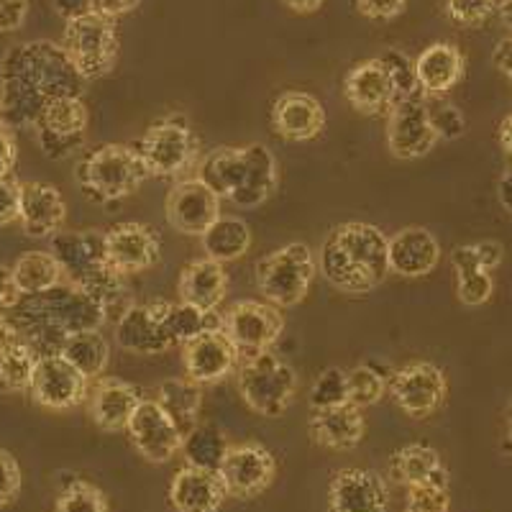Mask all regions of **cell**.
I'll return each instance as SVG.
<instances>
[{
	"instance_id": "24",
	"label": "cell",
	"mask_w": 512,
	"mask_h": 512,
	"mask_svg": "<svg viewBox=\"0 0 512 512\" xmlns=\"http://www.w3.org/2000/svg\"><path fill=\"white\" fill-rule=\"evenodd\" d=\"M344 95L351 108L364 116L390 111L395 103V82L382 57L351 67L344 80Z\"/></svg>"
},
{
	"instance_id": "60",
	"label": "cell",
	"mask_w": 512,
	"mask_h": 512,
	"mask_svg": "<svg viewBox=\"0 0 512 512\" xmlns=\"http://www.w3.org/2000/svg\"><path fill=\"white\" fill-rule=\"evenodd\" d=\"M282 3L297 13H313L323 6V0H282Z\"/></svg>"
},
{
	"instance_id": "51",
	"label": "cell",
	"mask_w": 512,
	"mask_h": 512,
	"mask_svg": "<svg viewBox=\"0 0 512 512\" xmlns=\"http://www.w3.org/2000/svg\"><path fill=\"white\" fill-rule=\"evenodd\" d=\"M359 13L372 21H390L408 8V0H356Z\"/></svg>"
},
{
	"instance_id": "64",
	"label": "cell",
	"mask_w": 512,
	"mask_h": 512,
	"mask_svg": "<svg viewBox=\"0 0 512 512\" xmlns=\"http://www.w3.org/2000/svg\"><path fill=\"white\" fill-rule=\"evenodd\" d=\"M0 118H3V100H0Z\"/></svg>"
},
{
	"instance_id": "50",
	"label": "cell",
	"mask_w": 512,
	"mask_h": 512,
	"mask_svg": "<svg viewBox=\"0 0 512 512\" xmlns=\"http://www.w3.org/2000/svg\"><path fill=\"white\" fill-rule=\"evenodd\" d=\"M21 213V182L13 175H0V226H11Z\"/></svg>"
},
{
	"instance_id": "17",
	"label": "cell",
	"mask_w": 512,
	"mask_h": 512,
	"mask_svg": "<svg viewBox=\"0 0 512 512\" xmlns=\"http://www.w3.org/2000/svg\"><path fill=\"white\" fill-rule=\"evenodd\" d=\"M108 264L123 277L146 272L162 259L159 233L146 223H118L105 231Z\"/></svg>"
},
{
	"instance_id": "20",
	"label": "cell",
	"mask_w": 512,
	"mask_h": 512,
	"mask_svg": "<svg viewBox=\"0 0 512 512\" xmlns=\"http://www.w3.org/2000/svg\"><path fill=\"white\" fill-rule=\"evenodd\" d=\"M182 359H185L187 377L198 384L223 382L233 369L239 367V354L221 326L187 341L182 346Z\"/></svg>"
},
{
	"instance_id": "54",
	"label": "cell",
	"mask_w": 512,
	"mask_h": 512,
	"mask_svg": "<svg viewBox=\"0 0 512 512\" xmlns=\"http://www.w3.org/2000/svg\"><path fill=\"white\" fill-rule=\"evenodd\" d=\"M139 3L141 0H93V13L108 18V21H116L118 16L136 11Z\"/></svg>"
},
{
	"instance_id": "39",
	"label": "cell",
	"mask_w": 512,
	"mask_h": 512,
	"mask_svg": "<svg viewBox=\"0 0 512 512\" xmlns=\"http://www.w3.org/2000/svg\"><path fill=\"white\" fill-rule=\"evenodd\" d=\"M228 446L223 431L213 423H198L182 438V454H185L187 464L198 466V469H208V472H218L223 464Z\"/></svg>"
},
{
	"instance_id": "1",
	"label": "cell",
	"mask_w": 512,
	"mask_h": 512,
	"mask_svg": "<svg viewBox=\"0 0 512 512\" xmlns=\"http://www.w3.org/2000/svg\"><path fill=\"white\" fill-rule=\"evenodd\" d=\"M82 77L52 41L18 44L0 62V100L8 128H29L41 108L62 95H80Z\"/></svg>"
},
{
	"instance_id": "2",
	"label": "cell",
	"mask_w": 512,
	"mask_h": 512,
	"mask_svg": "<svg viewBox=\"0 0 512 512\" xmlns=\"http://www.w3.org/2000/svg\"><path fill=\"white\" fill-rule=\"evenodd\" d=\"M6 318L16 326L21 341L36 351V356L59 354L72 333L93 331L108 320L93 297L70 282H62L39 295H21L18 303L6 310Z\"/></svg>"
},
{
	"instance_id": "8",
	"label": "cell",
	"mask_w": 512,
	"mask_h": 512,
	"mask_svg": "<svg viewBox=\"0 0 512 512\" xmlns=\"http://www.w3.org/2000/svg\"><path fill=\"white\" fill-rule=\"evenodd\" d=\"M236 384H239L241 400L256 415L280 418L295 400L297 374L280 356H274L272 351H264V354L241 361Z\"/></svg>"
},
{
	"instance_id": "38",
	"label": "cell",
	"mask_w": 512,
	"mask_h": 512,
	"mask_svg": "<svg viewBox=\"0 0 512 512\" xmlns=\"http://www.w3.org/2000/svg\"><path fill=\"white\" fill-rule=\"evenodd\" d=\"M200 244L208 259H216L221 264L236 262L249 251L251 231L241 218L221 216L200 236Z\"/></svg>"
},
{
	"instance_id": "30",
	"label": "cell",
	"mask_w": 512,
	"mask_h": 512,
	"mask_svg": "<svg viewBox=\"0 0 512 512\" xmlns=\"http://www.w3.org/2000/svg\"><path fill=\"white\" fill-rule=\"evenodd\" d=\"M228 272L216 259H195L180 272L177 295L182 303H190L200 310L216 313L218 305L226 300Z\"/></svg>"
},
{
	"instance_id": "7",
	"label": "cell",
	"mask_w": 512,
	"mask_h": 512,
	"mask_svg": "<svg viewBox=\"0 0 512 512\" xmlns=\"http://www.w3.org/2000/svg\"><path fill=\"white\" fill-rule=\"evenodd\" d=\"M136 152L149 175L169 180L198 167L200 139L185 116L172 113L146 128Z\"/></svg>"
},
{
	"instance_id": "26",
	"label": "cell",
	"mask_w": 512,
	"mask_h": 512,
	"mask_svg": "<svg viewBox=\"0 0 512 512\" xmlns=\"http://www.w3.org/2000/svg\"><path fill=\"white\" fill-rule=\"evenodd\" d=\"M272 128L285 141H310L326 128V108L313 95L290 90L274 100Z\"/></svg>"
},
{
	"instance_id": "13",
	"label": "cell",
	"mask_w": 512,
	"mask_h": 512,
	"mask_svg": "<svg viewBox=\"0 0 512 512\" xmlns=\"http://www.w3.org/2000/svg\"><path fill=\"white\" fill-rule=\"evenodd\" d=\"M274 474H277V461L262 443L228 446L221 469H218L226 495L236 500H254L267 492L269 484L274 482Z\"/></svg>"
},
{
	"instance_id": "44",
	"label": "cell",
	"mask_w": 512,
	"mask_h": 512,
	"mask_svg": "<svg viewBox=\"0 0 512 512\" xmlns=\"http://www.w3.org/2000/svg\"><path fill=\"white\" fill-rule=\"evenodd\" d=\"M384 392H387V379L372 364H361L349 372V402L354 408H369L377 400H382Z\"/></svg>"
},
{
	"instance_id": "52",
	"label": "cell",
	"mask_w": 512,
	"mask_h": 512,
	"mask_svg": "<svg viewBox=\"0 0 512 512\" xmlns=\"http://www.w3.org/2000/svg\"><path fill=\"white\" fill-rule=\"evenodd\" d=\"M29 0H0V34H13L26 24Z\"/></svg>"
},
{
	"instance_id": "48",
	"label": "cell",
	"mask_w": 512,
	"mask_h": 512,
	"mask_svg": "<svg viewBox=\"0 0 512 512\" xmlns=\"http://www.w3.org/2000/svg\"><path fill=\"white\" fill-rule=\"evenodd\" d=\"M428 116H431V126L436 131L438 141H456L464 136L466 118L456 105L448 103H433L428 100Z\"/></svg>"
},
{
	"instance_id": "47",
	"label": "cell",
	"mask_w": 512,
	"mask_h": 512,
	"mask_svg": "<svg viewBox=\"0 0 512 512\" xmlns=\"http://www.w3.org/2000/svg\"><path fill=\"white\" fill-rule=\"evenodd\" d=\"M451 495L448 487L436 484H413L405 495V512H448Z\"/></svg>"
},
{
	"instance_id": "42",
	"label": "cell",
	"mask_w": 512,
	"mask_h": 512,
	"mask_svg": "<svg viewBox=\"0 0 512 512\" xmlns=\"http://www.w3.org/2000/svg\"><path fill=\"white\" fill-rule=\"evenodd\" d=\"M54 512H111V507H108V497L103 495V489L85 479H75L59 492Z\"/></svg>"
},
{
	"instance_id": "35",
	"label": "cell",
	"mask_w": 512,
	"mask_h": 512,
	"mask_svg": "<svg viewBox=\"0 0 512 512\" xmlns=\"http://www.w3.org/2000/svg\"><path fill=\"white\" fill-rule=\"evenodd\" d=\"M451 264H454L456 272V295L464 305L469 308H479L492 297L495 292V280H492V272L479 264V256L474 251V244L456 246L451 251Z\"/></svg>"
},
{
	"instance_id": "29",
	"label": "cell",
	"mask_w": 512,
	"mask_h": 512,
	"mask_svg": "<svg viewBox=\"0 0 512 512\" xmlns=\"http://www.w3.org/2000/svg\"><path fill=\"white\" fill-rule=\"evenodd\" d=\"M464 54L456 44L436 41L415 59V77L425 98H443L464 77Z\"/></svg>"
},
{
	"instance_id": "21",
	"label": "cell",
	"mask_w": 512,
	"mask_h": 512,
	"mask_svg": "<svg viewBox=\"0 0 512 512\" xmlns=\"http://www.w3.org/2000/svg\"><path fill=\"white\" fill-rule=\"evenodd\" d=\"M387 482L369 469H341L328 487V512H387Z\"/></svg>"
},
{
	"instance_id": "15",
	"label": "cell",
	"mask_w": 512,
	"mask_h": 512,
	"mask_svg": "<svg viewBox=\"0 0 512 512\" xmlns=\"http://www.w3.org/2000/svg\"><path fill=\"white\" fill-rule=\"evenodd\" d=\"M438 144L428 116V98L423 93L397 100L387 118V146L397 159H420Z\"/></svg>"
},
{
	"instance_id": "10",
	"label": "cell",
	"mask_w": 512,
	"mask_h": 512,
	"mask_svg": "<svg viewBox=\"0 0 512 512\" xmlns=\"http://www.w3.org/2000/svg\"><path fill=\"white\" fill-rule=\"evenodd\" d=\"M90 113L80 95L49 100L34 121L36 141L49 159H67L80 152L88 139Z\"/></svg>"
},
{
	"instance_id": "36",
	"label": "cell",
	"mask_w": 512,
	"mask_h": 512,
	"mask_svg": "<svg viewBox=\"0 0 512 512\" xmlns=\"http://www.w3.org/2000/svg\"><path fill=\"white\" fill-rule=\"evenodd\" d=\"M11 274L18 295H39L64 282L62 267L52 251H24L11 267Z\"/></svg>"
},
{
	"instance_id": "53",
	"label": "cell",
	"mask_w": 512,
	"mask_h": 512,
	"mask_svg": "<svg viewBox=\"0 0 512 512\" xmlns=\"http://www.w3.org/2000/svg\"><path fill=\"white\" fill-rule=\"evenodd\" d=\"M18 159V146L13 139L11 128L0 121V175H11Z\"/></svg>"
},
{
	"instance_id": "62",
	"label": "cell",
	"mask_w": 512,
	"mask_h": 512,
	"mask_svg": "<svg viewBox=\"0 0 512 512\" xmlns=\"http://www.w3.org/2000/svg\"><path fill=\"white\" fill-rule=\"evenodd\" d=\"M497 13H500L502 24L512 31V0H502V3H497Z\"/></svg>"
},
{
	"instance_id": "32",
	"label": "cell",
	"mask_w": 512,
	"mask_h": 512,
	"mask_svg": "<svg viewBox=\"0 0 512 512\" xmlns=\"http://www.w3.org/2000/svg\"><path fill=\"white\" fill-rule=\"evenodd\" d=\"M390 474L395 482L413 487V484H436L448 487V469L436 448L425 443H410L390 456Z\"/></svg>"
},
{
	"instance_id": "11",
	"label": "cell",
	"mask_w": 512,
	"mask_h": 512,
	"mask_svg": "<svg viewBox=\"0 0 512 512\" xmlns=\"http://www.w3.org/2000/svg\"><path fill=\"white\" fill-rule=\"evenodd\" d=\"M221 328L233 344L239 361L251 359L256 354L272 349L285 331V318L280 308L259 300H244L221 315Z\"/></svg>"
},
{
	"instance_id": "23",
	"label": "cell",
	"mask_w": 512,
	"mask_h": 512,
	"mask_svg": "<svg viewBox=\"0 0 512 512\" xmlns=\"http://www.w3.org/2000/svg\"><path fill=\"white\" fill-rule=\"evenodd\" d=\"M387 262H390V274L397 277H408V280L428 277L441 262V244L428 228H402L387 239Z\"/></svg>"
},
{
	"instance_id": "19",
	"label": "cell",
	"mask_w": 512,
	"mask_h": 512,
	"mask_svg": "<svg viewBox=\"0 0 512 512\" xmlns=\"http://www.w3.org/2000/svg\"><path fill=\"white\" fill-rule=\"evenodd\" d=\"M169 300L136 305L131 303L116 320V344L131 354L157 356L172 349V341L164 328Z\"/></svg>"
},
{
	"instance_id": "22",
	"label": "cell",
	"mask_w": 512,
	"mask_h": 512,
	"mask_svg": "<svg viewBox=\"0 0 512 512\" xmlns=\"http://www.w3.org/2000/svg\"><path fill=\"white\" fill-rule=\"evenodd\" d=\"M144 400V392L136 384L118 377H100L88 392L90 418L105 433L126 431L128 420Z\"/></svg>"
},
{
	"instance_id": "27",
	"label": "cell",
	"mask_w": 512,
	"mask_h": 512,
	"mask_svg": "<svg viewBox=\"0 0 512 512\" xmlns=\"http://www.w3.org/2000/svg\"><path fill=\"white\" fill-rule=\"evenodd\" d=\"M226 497L218 472L190 464L182 466L169 484V505L175 512H221Z\"/></svg>"
},
{
	"instance_id": "61",
	"label": "cell",
	"mask_w": 512,
	"mask_h": 512,
	"mask_svg": "<svg viewBox=\"0 0 512 512\" xmlns=\"http://www.w3.org/2000/svg\"><path fill=\"white\" fill-rule=\"evenodd\" d=\"M500 144L512 159V113H510V116L502 118V123H500Z\"/></svg>"
},
{
	"instance_id": "6",
	"label": "cell",
	"mask_w": 512,
	"mask_h": 512,
	"mask_svg": "<svg viewBox=\"0 0 512 512\" xmlns=\"http://www.w3.org/2000/svg\"><path fill=\"white\" fill-rule=\"evenodd\" d=\"M315 277V256L308 244L292 241L256 264V290L274 308H295L305 300Z\"/></svg>"
},
{
	"instance_id": "3",
	"label": "cell",
	"mask_w": 512,
	"mask_h": 512,
	"mask_svg": "<svg viewBox=\"0 0 512 512\" xmlns=\"http://www.w3.org/2000/svg\"><path fill=\"white\" fill-rule=\"evenodd\" d=\"M320 272L344 295L374 292L390 274L387 236L372 223L336 226L320 249Z\"/></svg>"
},
{
	"instance_id": "5",
	"label": "cell",
	"mask_w": 512,
	"mask_h": 512,
	"mask_svg": "<svg viewBox=\"0 0 512 512\" xmlns=\"http://www.w3.org/2000/svg\"><path fill=\"white\" fill-rule=\"evenodd\" d=\"M149 177L139 152L126 144H105L77 164V185L98 203H118L134 195Z\"/></svg>"
},
{
	"instance_id": "59",
	"label": "cell",
	"mask_w": 512,
	"mask_h": 512,
	"mask_svg": "<svg viewBox=\"0 0 512 512\" xmlns=\"http://www.w3.org/2000/svg\"><path fill=\"white\" fill-rule=\"evenodd\" d=\"M497 198H500V205L512 216V162L507 164L505 172H502L500 182H497Z\"/></svg>"
},
{
	"instance_id": "16",
	"label": "cell",
	"mask_w": 512,
	"mask_h": 512,
	"mask_svg": "<svg viewBox=\"0 0 512 512\" xmlns=\"http://www.w3.org/2000/svg\"><path fill=\"white\" fill-rule=\"evenodd\" d=\"M169 226L185 236H203L221 218V198L198 177L177 182L164 203Z\"/></svg>"
},
{
	"instance_id": "41",
	"label": "cell",
	"mask_w": 512,
	"mask_h": 512,
	"mask_svg": "<svg viewBox=\"0 0 512 512\" xmlns=\"http://www.w3.org/2000/svg\"><path fill=\"white\" fill-rule=\"evenodd\" d=\"M36 351L24 341L0 349V390L8 395H21L29 392L31 379L36 369Z\"/></svg>"
},
{
	"instance_id": "31",
	"label": "cell",
	"mask_w": 512,
	"mask_h": 512,
	"mask_svg": "<svg viewBox=\"0 0 512 512\" xmlns=\"http://www.w3.org/2000/svg\"><path fill=\"white\" fill-rule=\"evenodd\" d=\"M244 152V180H241L239 190L233 192L231 203L239 205V208H256L274 195V190L280 185V169H277V159H274L269 146L249 144L244 146Z\"/></svg>"
},
{
	"instance_id": "56",
	"label": "cell",
	"mask_w": 512,
	"mask_h": 512,
	"mask_svg": "<svg viewBox=\"0 0 512 512\" xmlns=\"http://www.w3.org/2000/svg\"><path fill=\"white\" fill-rule=\"evenodd\" d=\"M52 6L64 21H75L93 13V0H52Z\"/></svg>"
},
{
	"instance_id": "9",
	"label": "cell",
	"mask_w": 512,
	"mask_h": 512,
	"mask_svg": "<svg viewBox=\"0 0 512 512\" xmlns=\"http://www.w3.org/2000/svg\"><path fill=\"white\" fill-rule=\"evenodd\" d=\"M62 49L82 80H98L116 67L118 31L113 21L90 13L67 21Z\"/></svg>"
},
{
	"instance_id": "14",
	"label": "cell",
	"mask_w": 512,
	"mask_h": 512,
	"mask_svg": "<svg viewBox=\"0 0 512 512\" xmlns=\"http://www.w3.org/2000/svg\"><path fill=\"white\" fill-rule=\"evenodd\" d=\"M90 379L77 372L70 361L59 354H47L36 359L34 379L29 395L36 405L47 410H70L88 400Z\"/></svg>"
},
{
	"instance_id": "55",
	"label": "cell",
	"mask_w": 512,
	"mask_h": 512,
	"mask_svg": "<svg viewBox=\"0 0 512 512\" xmlns=\"http://www.w3.org/2000/svg\"><path fill=\"white\" fill-rule=\"evenodd\" d=\"M474 251H477L479 256V264H482L487 272L500 267L502 256H505V249H502L500 241H479V244H474Z\"/></svg>"
},
{
	"instance_id": "28",
	"label": "cell",
	"mask_w": 512,
	"mask_h": 512,
	"mask_svg": "<svg viewBox=\"0 0 512 512\" xmlns=\"http://www.w3.org/2000/svg\"><path fill=\"white\" fill-rule=\"evenodd\" d=\"M308 433L318 446L331 451H351L367 436V420L351 402L338 408L313 410L308 418Z\"/></svg>"
},
{
	"instance_id": "63",
	"label": "cell",
	"mask_w": 512,
	"mask_h": 512,
	"mask_svg": "<svg viewBox=\"0 0 512 512\" xmlns=\"http://www.w3.org/2000/svg\"><path fill=\"white\" fill-rule=\"evenodd\" d=\"M507 418H510V423H507V436L505 441H502V451H505L507 456H512V402H510V410H507Z\"/></svg>"
},
{
	"instance_id": "46",
	"label": "cell",
	"mask_w": 512,
	"mask_h": 512,
	"mask_svg": "<svg viewBox=\"0 0 512 512\" xmlns=\"http://www.w3.org/2000/svg\"><path fill=\"white\" fill-rule=\"evenodd\" d=\"M443 11L459 26H482L497 13V0H443Z\"/></svg>"
},
{
	"instance_id": "58",
	"label": "cell",
	"mask_w": 512,
	"mask_h": 512,
	"mask_svg": "<svg viewBox=\"0 0 512 512\" xmlns=\"http://www.w3.org/2000/svg\"><path fill=\"white\" fill-rule=\"evenodd\" d=\"M492 64H495V70L512 85V36H507V39H502L497 44L495 52H492Z\"/></svg>"
},
{
	"instance_id": "57",
	"label": "cell",
	"mask_w": 512,
	"mask_h": 512,
	"mask_svg": "<svg viewBox=\"0 0 512 512\" xmlns=\"http://www.w3.org/2000/svg\"><path fill=\"white\" fill-rule=\"evenodd\" d=\"M18 290L16 285H13V274H11V267H6V264H0V313H6V310H11L13 305L18 303Z\"/></svg>"
},
{
	"instance_id": "33",
	"label": "cell",
	"mask_w": 512,
	"mask_h": 512,
	"mask_svg": "<svg viewBox=\"0 0 512 512\" xmlns=\"http://www.w3.org/2000/svg\"><path fill=\"white\" fill-rule=\"evenodd\" d=\"M159 408L169 415V420L180 428L182 436L200 423L203 408V384L192 382L190 377H169L157 390Z\"/></svg>"
},
{
	"instance_id": "34",
	"label": "cell",
	"mask_w": 512,
	"mask_h": 512,
	"mask_svg": "<svg viewBox=\"0 0 512 512\" xmlns=\"http://www.w3.org/2000/svg\"><path fill=\"white\" fill-rule=\"evenodd\" d=\"M246 167V152L236 149V146H221L213 149L198 162V180H203L210 190L216 192L218 198H233V192L239 190L241 180H244Z\"/></svg>"
},
{
	"instance_id": "37",
	"label": "cell",
	"mask_w": 512,
	"mask_h": 512,
	"mask_svg": "<svg viewBox=\"0 0 512 512\" xmlns=\"http://www.w3.org/2000/svg\"><path fill=\"white\" fill-rule=\"evenodd\" d=\"M59 356H64L77 372H82L90 382H95V379L103 377L105 367H108L111 344L105 341L100 328H93V331L72 333L62 344V349H59Z\"/></svg>"
},
{
	"instance_id": "40",
	"label": "cell",
	"mask_w": 512,
	"mask_h": 512,
	"mask_svg": "<svg viewBox=\"0 0 512 512\" xmlns=\"http://www.w3.org/2000/svg\"><path fill=\"white\" fill-rule=\"evenodd\" d=\"M221 326V315L200 310L190 303H169L167 315H164V328L172 341V346H185L187 341L198 338L200 333L210 331V328Z\"/></svg>"
},
{
	"instance_id": "49",
	"label": "cell",
	"mask_w": 512,
	"mask_h": 512,
	"mask_svg": "<svg viewBox=\"0 0 512 512\" xmlns=\"http://www.w3.org/2000/svg\"><path fill=\"white\" fill-rule=\"evenodd\" d=\"M21 484H24V477H21L16 456L0 448V507H8L18 500Z\"/></svg>"
},
{
	"instance_id": "4",
	"label": "cell",
	"mask_w": 512,
	"mask_h": 512,
	"mask_svg": "<svg viewBox=\"0 0 512 512\" xmlns=\"http://www.w3.org/2000/svg\"><path fill=\"white\" fill-rule=\"evenodd\" d=\"M49 251L62 267L64 282L90 295L103 308L105 318H121L131 305L126 277L108 264L105 233L100 231H57L49 239Z\"/></svg>"
},
{
	"instance_id": "12",
	"label": "cell",
	"mask_w": 512,
	"mask_h": 512,
	"mask_svg": "<svg viewBox=\"0 0 512 512\" xmlns=\"http://www.w3.org/2000/svg\"><path fill=\"white\" fill-rule=\"evenodd\" d=\"M390 395L397 408L415 420H423L443 408L448 382L443 369L431 361H413L390 374Z\"/></svg>"
},
{
	"instance_id": "45",
	"label": "cell",
	"mask_w": 512,
	"mask_h": 512,
	"mask_svg": "<svg viewBox=\"0 0 512 512\" xmlns=\"http://www.w3.org/2000/svg\"><path fill=\"white\" fill-rule=\"evenodd\" d=\"M382 59H384V64H387V70H390L392 82H395V103L397 100L413 98V95L423 93L418 85V77H415V62L408 57V54L397 52V49H390V52L384 54Z\"/></svg>"
},
{
	"instance_id": "43",
	"label": "cell",
	"mask_w": 512,
	"mask_h": 512,
	"mask_svg": "<svg viewBox=\"0 0 512 512\" xmlns=\"http://www.w3.org/2000/svg\"><path fill=\"white\" fill-rule=\"evenodd\" d=\"M349 402V372L341 367H328L310 387V408L326 410Z\"/></svg>"
},
{
	"instance_id": "18",
	"label": "cell",
	"mask_w": 512,
	"mask_h": 512,
	"mask_svg": "<svg viewBox=\"0 0 512 512\" xmlns=\"http://www.w3.org/2000/svg\"><path fill=\"white\" fill-rule=\"evenodd\" d=\"M134 448L149 464H167L177 451H182V433L169 415L159 408L157 400H141L136 413L126 425Z\"/></svg>"
},
{
	"instance_id": "25",
	"label": "cell",
	"mask_w": 512,
	"mask_h": 512,
	"mask_svg": "<svg viewBox=\"0 0 512 512\" xmlns=\"http://www.w3.org/2000/svg\"><path fill=\"white\" fill-rule=\"evenodd\" d=\"M67 203L62 192L47 182H21V213L18 223L31 239H52L62 231Z\"/></svg>"
}]
</instances>
